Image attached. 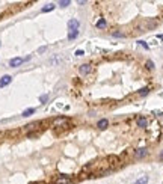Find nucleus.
I'll list each match as a JSON object with an SVG mask.
<instances>
[{
	"instance_id": "nucleus-21",
	"label": "nucleus",
	"mask_w": 163,
	"mask_h": 184,
	"mask_svg": "<svg viewBox=\"0 0 163 184\" xmlns=\"http://www.w3.org/2000/svg\"><path fill=\"white\" fill-rule=\"evenodd\" d=\"M76 54H77V56H83L85 53H83V50H77V51H76Z\"/></svg>"
},
{
	"instance_id": "nucleus-13",
	"label": "nucleus",
	"mask_w": 163,
	"mask_h": 184,
	"mask_svg": "<svg viewBox=\"0 0 163 184\" xmlns=\"http://www.w3.org/2000/svg\"><path fill=\"white\" fill-rule=\"evenodd\" d=\"M107 161H110V163H112V165H115V161H119V159H118V157H115V155H109L107 157Z\"/></svg>"
},
{
	"instance_id": "nucleus-9",
	"label": "nucleus",
	"mask_w": 163,
	"mask_h": 184,
	"mask_svg": "<svg viewBox=\"0 0 163 184\" xmlns=\"http://www.w3.org/2000/svg\"><path fill=\"white\" fill-rule=\"evenodd\" d=\"M138 125H139L140 128H145L146 125H148V121H146V118H144V116L138 118Z\"/></svg>"
},
{
	"instance_id": "nucleus-5",
	"label": "nucleus",
	"mask_w": 163,
	"mask_h": 184,
	"mask_svg": "<svg viewBox=\"0 0 163 184\" xmlns=\"http://www.w3.org/2000/svg\"><path fill=\"white\" fill-rule=\"evenodd\" d=\"M11 82H12V77H11V76H3L2 78H0V88L8 86Z\"/></svg>"
},
{
	"instance_id": "nucleus-23",
	"label": "nucleus",
	"mask_w": 163,
	"mask_h": 184,
	"mask_svg": "<svg viewBox=\"0 0 163 184\" xmlns=\"http://www.w3.org/2000/svg\"><path fill=\"white\" fill-rule=\"evenodd\" d=\"M139 44H142V45L145 47V48H148V45H146V43H145V41H139Z\"/></svg>"
},
{
	"instance_id": "nucleus-7",
	"label": "nucleus",
	"mask_w": 163,
	"mask_h": 184,
	"mask_svg": "<svg viewBox=\"0 0 163 184\" xmlns=\"http://www.w3.org/2000/svg\"><path fill=\"white\" fill-rule=\"evenodd\" d=\"M67 122H68V119H67V118H64V116L56 118V119L53 121V124L56 125V127H61V125H64V124H67Z\"/></svg>"
},
{
	"instance_id": "nucleus-11",
	"label": "nucleus",
	"mask_w": 163,
	"mask_h": 184,
	"mask_svg": "<svg viewBox=\"0 0 163 184\" xmlns=\"http://www.w3.org/2000/svg\"><path fill=\"white\" fill-rule=\"evenodd\" d=\"M33 113H35V109H33V107H30V109H26L21 115H23L24 118H27V116H30V115H33Z\"/></svg>"
},
{
	"instance_id": "nucleus-22",
	"label": "nucleus",
	"mask_w": 163,
	"mask_h": 184,
	"mask_svg": "<svg viewBox=\"0 0 163 184\" xmlns=\"http://www.w3.org/2000/svg\"><path fill=\"white\" fill-rule=\"evenodd\" d=\"M113 36H118V38H121V36H124V35H122V33H119V32H115V33H113Z\"/></svg>"
},
{
	"instance_id": "nucleus-10",
	"label": "nucleus",
	"mask_w": 163,
	"mask_h": 184,
	"mask_svg": "<svg viewBox=\"0 0 163 184\" xmlns=\"http://www.w3.org/2000/svg\"><path fill=\"white\" fill-rule=\"evenodd\" d=\"M106 26H107V23H106V20H104V18H101V20H98V21H97V27L98 29H106Z\"/></svg>"
},
{
	"instance_id": "nucleus-6",
	"label": "nucleus",
	"mask_w": 163,
	"mask_h": 184,
	"mask_svg": "<svg viewBox=\"0 0 163 184\" xmlns=\"http://www.w3.org/2000/svg\"><path fill=\"white\" fill-rule=\"evenodd\" d=\"M146 154H148V149H146V148H139V149H136L134 157H136V159H142V157H145Z\"/></svg>"
},
{
	"instance_id": "nucleus-4",
	"label": "nucleus",
	"mask_w": 163,
	"mask_h": 184,
	"mask_svg": "<svg viewBox=\"0 0 163 184\" xmlns=\"http://www.w3.org/2000/svg\"><path fill=\"white\" fill-rule=\"evenodd\" d=\"M70 181H71V178L68 177V175H61L59 178H56L55 184H68Z\"/></svg>"
},
{
	"instance_id": "nucleus-20",
	"label": "nucleus",
	"mask_w": 163,
	"mask_h": 184,
	"mask_svg": "<svg viewBox=\"0 0 163 184\" xmlns=\"http://www.w3.org/2000/svg\"><path fill=\"white\" fill-rule=\"evenodd\" d=\"M47 98H49L47 95H41V97H39V101H41V103H45V101H47Z\"/></svg>"
},
{
	"instance_id": "nucleus-2",
	"label": "nucleus",
	"mask_w": 163,
	"mask_h": 184,
	"mask_svg": "<svg viewBox=\"0 0 163 184\" xmlns=\"http://www.w3.org/2000/svg\"><path fill=\"white\" fill-rule=\"evenodd\" d=\"M27 59H29V57H26V59H21V57H14V59L9 60V66L17 68V66H20V65H21L24 60H27Z\"/></svg>"
},
{
	"instance_id": "nucleus-18",
	"label": "nucleus",
	"mask_w": 163,
	"mask_h": 184,
	"mask_svg": "<svg viewBox=\"0 0 163 184\" xmlns=\"http://www.w3.org/2000/svg\"><path fill=\"white\" fill-rule=\"evenodd\" d=\"M148 92H150V89H148V88H144V89H140V91H139V95L144 97V95H146Z\"/></svg>"
},
{
	"instance_id": "nucleus-3",
	"label": "nucleus",
	"mask_w": 163,
	"mask_h": 184,
	"mask_svg": "<svg viewBox=\"0 0 163 184\" xmlns=\"http://www.w3.org/2000/svg\"><path fill=\"white\" fill-rule=\"evenodd\" d=\"M91 70H92V66L89 65V64H83V65H80V68H79V71H80L82 76L89 74V72H91Z\"/></svg>"
},
{
	"instance_id": "nucleus-24",
	"label": "nucleus",
	"mask_w": 163,
	"mask_h": 184,
	"mask_svg": "<svg viewBox=\"0 0 163 184\" xmlns=\"http://www.w3.org/2000/svg\"><path fill=\"white\" fill-rule=\"evenodd\" d=\"M159 159H160V160H163V151L160 152V155H159Z\"/></svg>"
},
{
	"instance_id": "nucleus-15",
	"label": "nucleus",
	"mask_w": 163,
	"mask_h": 184,
	"mask_svg": "<svg viewBox=\"0 0 163 184\" xmlns=\"http://www.w3.org/2000/svg\"><path fill=\"white\" fill-rule=\"evenodd\" d=\"M59 6H61V8L70 6V0H61V2H59Z\"/></svg>"
},
{
	"instance_id": "nucleus-17",
	"label": "nucleus",
	"mask_w": 163,
	"mask_h": 184,
	"mask_svg": "<svg viewBox=\"0 0 163 184\" xmlns=\"http://www.w3.org/2000/svg\"><path fill=\"white\" fill-rule=\"evenodd\" d=\"M36 125H39V122H33V124H29V125H26V130H33V128H36Z\"/></svg>"
},
{
	"instance_id": "nucleus-19",
	"label": "nucleus",
	"mask_w": 163,
	"mask_h": 184,
	"mask_svg": "<svg viewBox=\"0 0 163 184\" xmlns=\"http://www.w3.org/2000/svg\"><path fill=\"white\" fill-rule=\"evenodd\" d=\"M146 68H148V70H152V68H154V64H152L151 60H146Z\"/></svg>"
},
{
	"instance_id": "nucleus-16",
	"label": "nucleus",
	"mask_w": 163,
	"mask_h": 184,
	"mask_svg": "<svg viewBox=\"0 0 163 184\" xmlns=\"http://www.w3.org/2000/svg\"><path fill=\"white\" fill-rule=\"evenodd\" d=\"M77 35H79V30H76V32H70L68 33V39H74V38H77Z\"/></svg>"
},
{
	"instance_id": "nucleus-1",
	"label": "nucleus",
	"mask_w": 163,
	"mask_h": 184,
	"mask_svg": "<svg viewBox=\"0 0 163 184\" xmlns=\"http://www.w3.org/2000/svg\"><path fill=\"white\" fill-rule=\"evenodd\" d=\"M79 27H80V21L77 18H71L68 21V30L70 32H76V30H79Z\"/></svg>"
},
{
	"instance_id": "nucleus-14",
	"label": "nucleus",
	"mask_w": 163,
	"mask_h": 184,
	"mask_svg": "<svg viewBox=\"0 0 163 184\" xmlns=\"http://www.w3.org/2000/svg\"><path fill=\"white\" fill-rule=\"evenodd\" d=\"M146 183H148V177H142V178H139V180L138 181H136V184H146Z\"/></svg>"
},
{
	"instance_id": "nucleus-12",
	"label": "nucleus",
	"mask_w": 163,
	"mask_h": 184,
	"mask_svg": "<svg viewBox=\"0 0 163 184\" xmlns=\"http://www.w3.org/2000/svg\"><path fill=\"white\" fill-rule=\"evenodd\" d=\"M53 9H55V5L53 3H49V5H45L41 11H43V12H50V11H53Z\"/></svg>"
},
{
	"instance_id": "nucleus-8",
	"label": "nucleus",
	"mask_w": 163,
	"mask_h": 184,
	"mask_svg": "<svg viewBox=\"0 0 163 184\" xmlns=\"http://www.w3.org/2000/svg\"><path fill=\"white\" fill-rule=\"evenodd\" d=\"M107 125H109V121H107V119H100L98 122H97V127H98L100 130L107 128Z\"/></svg>"
}]
</instances>
